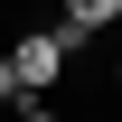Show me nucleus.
<instances>
[{
	"instance_id": "f257e3e1",
	"label": "nucleus",
	"mask_w": 122,
	"mask_h": 122,
	"mask_svg": "<svg viewBox=\"0 0 122 122\" xmlns=\"http://www.w3.org/2000/svg\"><path fill=\"white\" fill-rule=\"evenodd\" d=\"M10 66H19V85H28V94H56V75L75 66V38H66V28H47V19H38V28L19 38V47H10Z\"/></svg>"
},
{
	"instance_id": "f03ea898",
	"label": "nucleus",
	"mask_w": 122,
	"mask_h": 122,
	"mask_svg": "<svg viewBox=\"0 0 122 122\" xmlns=\"http://www.w3.org/2000/svg\"><path fill=\"white\" fill-rule=\"evenodd\" d=\"M113 19H122V0H66V19H56V28H66V38L85 47L94 28H113Z\"/></svg>"
},
{
	"instance_id": "7ed1b4c3",
	"label": "nucleus",
	"mask_w": 122,
	"mask_h": 122,
	"mask_svg": "<svg viewBox=\"0 0 122 122\" xmlns=\"http://www.w3.org/2000/svg\"><path fill=\"white\" fill-rule=\"evenodd\" d=\"M0 103H10V113L28 103V85H19V66H10V56H0Z\"/></svg>"
},
{
	"instance_id": "20e7f679",
	"label": "nucleus",
	"mask_w": 122,
	"mask_h": 122,
	"mask_svg": "<svg viewBox=\"0 0 122 122\" xmlns=\"http://www.w3.org/2000/svg\"><path fill=\"white\" fill-rule=\"evenodd\" d=\"M19 122H56V103H38V94H28V103H19Z\"/></svg>"
},
{
	"instance_id": "39448f33",
	"label": "nucleus",
	"mask_w": 122,
	"mask_h": 122,
	"mask_svg": "<svg viewBox=\"0 0 122 122\" xmlns=\"http://www.w3.org/2000/svg\"><path fill=\"white\" fill-rule=\"evenodd\" d=\"M113 94H122V66H113Z\"/></svg>"
}]
</instances>
